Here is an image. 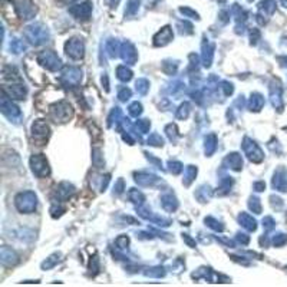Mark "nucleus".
<instances>
[{
	"label": "nucleus",
	"mask_w": 287,
	"mask_h": 287,
	"mask_svg": "<svg viewBox=\"0 0 287 287\" xmlns=\"http://www.w3.org/2000/svg\"><path fill=\"white\" fill-rule=\"evenodd\" d=\"M16 10L23 19H32L36 13V7L29 0H16Z\"/></svg>",
	"instance_id": "f257e3e1"
},
{
	"label": "nucleus",
	"mask_w": 287,
	"mask_h": 287,
	"mask_svg": "<svg viewBox=\"0 0 287 287\" xmlns=\"http://www.w3.org/2000/svg\"><path fill=\"white\" fill-rule=\"evenodd\" d=\"M92 12L91 2H85L81 5H75V6L70 7V13L73 14L78 19H88L89 14Z\"/></svg>",
	"instance_id": "f03ea898"
},
{
	"label": "nucleus",
	"mask_w": 287,
	"mask_h": 287,
	"mask_svg": "<svg viewBox=\"0 0 287 287\" xmlns=\"http://www.w3.org/2000/svg\"><path fill=\"white\" fill-rule=\"evenodd\" d=\"M140 5H141V0H128V5H126V10H125V14L126 16H132L138 12V9H140Z\"/></svg>",
	"instance_id": "7ed1b4c3"
},
{
	"label": "nucleus",
	"mask_w": 287,
	"mask_h": 287,
	"mask_svg": "<svg viewBox=\"0 0 287 287\" xmlns=\"http://www.w3.org/2000/svg\"><path fill=\"white\" fill-rule=\"evenodd\" d=\"M118 2H119V0H111V5H112V6H115V5H118Z\"/></svg>",
	"instance_id": "20e7f679"
},
{
	"label": "nucleus",
	"mask_w": 287,
	"mask_h": 287,
	"mask_svg": "<svg viewBox=\"0 0 287 287\" xmlns=\"http://www.w3.org/2000/svg\"><path fill=\"white\" fill-rule=\"evenodd\" d=\"M250 2H253V0H250Z\"/></svg>",
	"instance_id": "39448f33"
}]
</instances>
